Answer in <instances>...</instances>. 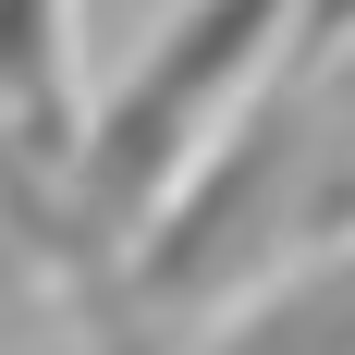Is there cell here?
I'll list each match as a JSON object with an SVG mask.
<instances>
[{"instance_id": "1", "label": "cell", "mask_w": 355, "mask_h": 355, "mask_svg": "<svg viewBox=\"0 0 355 355\" xmlns=\"http://www.w3.org/2000/svg\"><path fill=\"white\" fill-rule=\"evenodd\" d=\"M0 135L62 184L86 147V98H73V0H0Z\"/></svg>"}, {"instance_id": "2", "label": "cell", "mask_w": 355, "mask_h": 355, "mask_svg": "<svg viewBox=\"0 0 355 355\" xmlns=\"http://www.w3.org/2000/svg\"><path fill=\"white\" fill-rule=\"evenodd\" d=\"M196 355H355V233L319 245L306 270H282L270 294H245Z\"/></svg>"}, {"instance_id": "3", "label": "cell", "mask_w": 355, "mask_h": 355, "mask_svg": "<svg viewBox=\"0 0 355 355\" xmlns=\"http://www.w3.org/2000/svg\"><path fill=\"white\" fill-rule=\"evenodd\" d=\"M343 49H355V0H294V49H282V73H306V86H319Z\"/></svg>"}]
</instances>
